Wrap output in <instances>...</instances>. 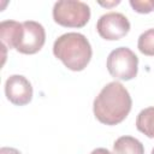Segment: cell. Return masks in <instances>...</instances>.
Masks as SVG:
<instances>
[{
    "mask_svg": "<svg viewBox=\"0 0 154 154\" xmlns=\"http://www.w3.org/2000/svg\"><path fill=\"white\" fill-rule=\"evenodd\" d=\"M132 100L128 89L117 81L107 83L93 103L95 118L106 125L122 123L131 111Z\"/></svg>",
    "mask_w": 154,
    "mask_h": 154,
    "instance_id": "obj_1",
    "label": "cell"
},
{
    "mask_svg": "<svg viewBox=\"0 0 154 154\" xmlns=\"http://www.w3.org/2000/svg\"><path fill=\"white\" fill-rule=\"evenodd\" d=\"M53 54L69 70L82 71L89 64L93 51L88 38L79 32H66L53 45Z\"/></svg>",
    "mask_w": 154,
    "mask_h": 154,
    "instance_id": "obj_2",
    "label": "cell"
},
{
    "mask_svg": "<svg viewBox=\"0 0 154 154\" xmlns=\"http://www.w3.org/2000/svg\"><path fill=\"white\" fill-rule=\"evenodd\" d=\"M53 19L61 26L83 28L90 19V7L82 1L61 0L53 6Z\"/></svg>",
    "mask_w": 154,
    "mask_h": 154,
    "instance_id": "obj_3",
    "label": "cell"
},
{
    "mask_svg": "<svg viewBox=\"0 0 154 154\" xmlns=\"http://www.w3.org/2000/svg\"><path fill=\"white\" fill-rule=\"evenodd\" d=\"M106 66L109 75L116 79L130 81L137 75L138 58L130 48L118 47L108 54Z\"/></svg>",
    "mask_w": 154,
    "mask_h": 154,
    "instance_id": "obj_4",
    "label": "cell"
},
{
    "mask_svg": "<svg viewBox=\"0 0 154 154\" xmlns=\"http://www.w3.org/2000/svg\"><path fill=\"white\" fill-rule=\"evenodd\" d=\"M96 30L102 38L107 41H117L129 34L130 22L123 13L108 12L99 18Z\"/></svg>",
    "mask_w": 154,
    "mask_h": 154,
    "instance_id": "obj_5",
    "label": "cell"
},
{
    "mask_svg": "<svg viewBox=\"0 0 154 154\" xmlns=\"http://www.w3.org/2000/svg\"><path fill=\"white\" fill-rule=\"evenodd\" d=\"M23 30L17 43L16 51L23 54L37 53L46 42V31L42 24L35 20H26L22 23Z\"/></svg>",
    "mask_w": 154,
    "mask_h": 154,
    "instance_id": "obj_6",
    "label": "cell"
},
{
    "mask_svg": "<svg viewBox=\"0 0 154 154\" xmlns=\"http://www.w3.org/2000/svg\"><path fill=\"white\" fill-rule=\"evenodd\" d=\"M5 95L10 102L24 106L32 99V87L29 79L22 75H12L6 79Z\"/></svg>",
    "mask_w": 154,
    "mask_h": 154,
    "instance_id": "obj_7",
    "label": "cell"
},
{
    "mask_svg": "<svg viewBox=\"0 0 154 154\" xmlns=\"http://www.w3.org/2000/svg\"><path fill=\"white\" fill-rule=\"evenodd\" d=\"M23 25L16 20H4L0 23V38L2 46L8 49L17 47V43L20 38Z\"/></svg>",
    "mask_w": 154,
    "mask_h": 154,
    "instance_id": "obj_8",
    "label": "cell"
},
{
    "mask_svg": "<svg viewBox=\"0 0 154 154\" xmlns=\"http://www.w3.org/2000/svg\"><path fill=\"white\" fill-rule=\"evenodd\" d=\"M113 154H144V147L132 136H120L113 143Z\"/></svg>",
    "mask_w": 154,
    "mask_h": 154,
    "instance_id": "obj_9",
    "label": "cell"
},
{
    "mask_svg": "<svg viewBox=\"0 0 154 154\" xmlns=\"http://www.w3.org/2000/svg\"><path fill=\"white\" fill-rule=\"evenodd\" d=\"M136 128L149 138H154V106L142 109L136 118Z\"/></svg>",
    "mask_w": 154,
    "mask_h": 154,
    "instance_id": "obj_10",
    "label": "cell"
},
{
    "mask_svg": "<svg viewBox=\"0 0 154 154\" xmlns=\"http://www.w3.org/2000/svg\"><path fill=\"white\" fill-rule=\"evenodd\" d=\"M137 48L142 54L154 57V29H148L140 35Z\"/></svg>",
    "mask_w": 154,
    "mask_h": 154,
    "instance_id": "obj_11",
    "label": "cell"
},
{
    "mask_svg": "<svg viewBox=\"0 0 154 154\" xmlns=\"http://www.w3.org/2000/svg\"><path fill=\"white\" fill-rule=\"evenodd\" d=\"M130 6L138 13H149L154 11V0H130Z\"/></svg>",
    "mask_w": 154,
    "mask_h": 154,
    "instance_id": "obj_12",
    "label": "cell"
},
{
    "mask_svg": "<svg viewBox=\"0 0 154 154\" xmlns=\"http://www.w3.org/2000/svg\"><path fill=\"white\" fill-rule=\"evenodd\" d=\"M0 154H22V153L18 149L12 147H2L0 149Z\"/></svg>",
    "mask_w": 154,
    "mask_h": 154,
    "instance_id": "obj_13",
    "label": "cell"
},
{
    "mask_svg": "<svg viewBox=\"0 0 154 154\" xmlns=\"http://www.w3.org/2000/svg\"><path fill=\"white\" fill-rule=\"evenodd\" d=\"M90 154H113V153L109 152V150L106 149V148H96V149H94Z\"/></svg>",
    "mask_w": 154,
    "mask_h": 154,
    "instance_id": "obj_14",
    "label": "cell"
},
{
    "mask_svg": "<svg viewBox=\"0 0 154 154\" xmlns=\"http://www.w3.org/2000/svg\"><path fill=\"white\" fill-rule=\"evenodd\" d=\"M99 4L101 5V6H103V7H112V6H116V5H118V4H120V1L119 0H117V1H109V2H103V1H99Z\"/></svg>",
    "mask_w": 154,
    "mask_h": 154,
    "instance_id": "obj_15",
    "label": "cell"
},
{
    "mask_svg": "<svg viewBox=\"0 0 154 154\" xmlns=\"http://www.w3.org/2000/svg\"><path fill=\"white\" fill-rule=\"evenodd\" d=\"M150 154H154V148L152 149V153H150Z\"/></svg>",
    "mask_w": 154,
    "mask_h": 154,
    "instance_id": "obj_16",
    "label": "cell"
}]
</instances>
